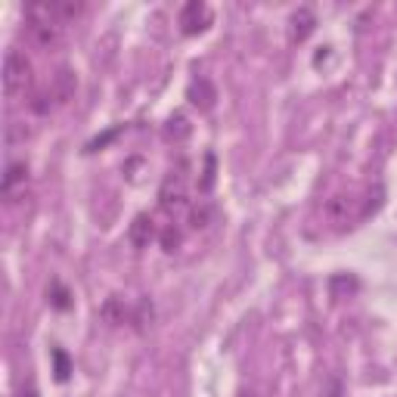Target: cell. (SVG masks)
Instances as JSON below:
<instances>
[{
	"mask_svg": "<svg viewBox=\"0 0 397 397\" xmlns=\"http://www.w3.org/2000/svg\"><path fill=\"white\" fill-rule=\"evenodd\" d=\"M25 25L28 37L41 50H53L62 43V16L56 10V0H34L25 6Z\"/></svg>",
	"mask_w": 397,
	"mask_h": 397,
	"instance_id": "obj_1",
	"label": "cell"
},
{
	"mask_svg": "<svg viewBox=\"0 0 397 397\" xmlns=\"http://www.w3.org/2000/svg\"><path fill=\"white\" fill-rule=\"evenodd\" d=\"M31 78V65L19 50H6V59H3V87H6V96H16V93L25 90Z\"/></svg>",
	"mask_w": 397,
	"mask_h": 397,
	"instance_id": "obj_2",
	"label": "cell"
},
{
	"mask_svg": "<svg viewBox=\"0 0 397 397\" xmlns=\"http://www.w3.org/2000/svg\"><path fill=\"white\" fill-rule=\"evenodd\" d=\"M159 205H161V211H167V214H177L180 208H186V177L183 174L171 171L165 180H161Z\"/></svg>",
	"mask_w": 397,
	"mask_h": 397,
	"instance_id": "obj_3",
	"label": "cell"
},
{
	"mask_svg": "<svg viewBox=\"0 0 397 397\" xmlns=\"http://www.w3.org/2000/svg\"><path fill=\"white\" fill-rule=\"evenodd\" d=\"M211 25V10L202 0H190V3L180 10V31L183 34H202Z\"/></svg>",
	"mask_w": 397,
	"mask_h": 397,
	"instance_id": "obj_4",
	"label": "cell"
},
{
	"mask_svg": "<svg viewBox=\"0 0 397 397\" xmlns=\"http://www.w3.org/2000/svg\"><path fill=\"white\" fill-rule=\"evenodd\" d=\"M186 99H190L198 112H211L217 103V87L211 84L208 78H196L190 84V90H186Z\"/></svg>",
	"mask_w": 397,
	"mask_h": 397,
	"instance_id": "obj_5",
	"label": "cell"
},
{
	"mask_svg": "<svg viewBox=\"0 0 397 397\" xmlns=\"http://www.w3.org/2000/svg\"><path fill=\"white\" fill-rule=\"evenodd\" d=\"M53 96H56V103L59 105H65V103H72L74 99V90H78V78H74V72L68 65H59L56 68V74H53Z\"/></svg>",
	"mask_w": 397,
	"mask_h": 397,
	"instance_id": "obj_6",
	"label": "cell"
},
{
	"mask_svg": "<svg viewBox=\"0 0 397 397\" xmlns=\"http://www.w3.org/2000/svg\"><path fill=\"white\" fill-rule=\"evenodd\" d=\"M128 239L134 248H146L149 242L155 239V227H152V217L149 214H136L128 227Z\"/></svg>",
	"mask_w": 397,
	"mask_h": 397,
	"instance_id": "obj_7",
	"label": "cell"
},
{
	"mask_svg": "<svg viewBox=\"0 0 397 397\" xmlns=\"http://www.w3.org/2000/svg\"><path fill=\"white\" fill-rule=\"evenodd\" d=\"M25 180H28V165H25V161H10V165H6V174H3V183H0L6 202H12L16 186H25Z\"/></svg>",
	"mask_w": 397,
	"mask_h": 397,
	"instance_id": "obj_8",
	"label": "cell"
},
{
	"mask_svg": "<svg viewBox=\"0 0 397 397\" xmlns=\"http://www.w3.org/2000/svg\"><path fill=\"white\" fill-rule=\"evenodd\" d=\"M289 25H292V41H304V37L316 28V16L307 10V6H298V10L292 12Z\"/></svg>",
	"mask_w": 397,
	"mask_h": 397,
	"instance_id": "obj_9",
	"label": "cell"
},
{
	"mask_svg": "<svg viewBox=\"0 0 397 397\" xmlns=\"http://www.w3.org/2000/svg\"><path fill=\"white\" fill-rule=\"evenodd\" d=\"M190 134H192V124H190V118H186L183 112H174V115L165 121V136H167V140L183 143Z\"/></svg>",
	"mask_w": 397,
	"mask_h": 397,
	"instance_id": "obj_10",
	"label": "cell"
},
{
	"mask_svg": "<svg viewBox=\"0 0 397 397\" xmlns=\"http://www.w3.org/2000/svg\"><path fill=\"white\" fill-rule=\"evenodd\" d=\"M357 289H360V283H357V276H351V273H338V276L329 279V292H332V298H347Z\"/></svg>",
	"mask_w": 397,
	"mask_h": 397,
	"instance_id": "obj_11",
	"label": "cell"
},
{
	"mask_svg": "<svg viewBox=\"0 0 397 397\" xmlns=\"http://www.w3.org/2000/svg\"><path fill=\"white\" fill-rule=\"evenodd\" d=\"M99 314H103V320L105 323H112V326H118V323H124L130 316V310L124 307V301L121 298H109V301L103 304V310H99Z\"/></svg>",
	"mask_w": 397,
	"mask_h": 397,
	"instance_id": "obj_12",
	"label": "cell"
},
{
	"mask_svg": "<svg viewBox=\"0 0 397 397\" xmlns=\"http://www.w3.org/2000/svg\"><path fill=\"white\" fill-rule=\"evenodd\" d=\"M354 202H357V198H351V196H332L326 202V217H332V221H347Z\"/></svg>",
	"mask_w": 397,
	"mask_h": 397,
	"instance_id": "obj_13",
	"label": "cell"
},
{
	"mask_svg": "<svg viewBox=\"0 0 397 397\" xmlns=\"http://www.w3.org/2000/svg\"><path fill=\"white\" fill-rule=\"evenodd\" d=\"M47 301H50V307H56V310H68L72 307V292H68L62 283H50Z\"/></svg>",
	"mask_w": 397,
	"mask_h": 397,
	"instance_id": "obj_14",
	"label": "cell"
},
{
	"mask_svg": "<svg viewBox=\"0 0 397 397\" xmlns=\"http://www.w3.org/2000/svg\"><path fill=\"white\" fill-rule=\"evenodd\" d=\"M211 217H214V208H211L208 202H198L196 208L190 211V223H192V230H205L211 223Z\"/></svg>",
	"mask_w": 397,
	"mask_h": 397,
	"instance_id": "obj_15",
	"label": "cell"
},
{
	"mask_svg": "<svg viewBox=\"0 0 397 397\" xmlns=\"http://www.w3.org/2000/svg\"><path fill=\"white\" fill-rule=\"evenodd\" d=\"M53 372H56V382H68V376H72V360H68V354L62 347L53 351Z\"/></svg>",
	"mask_w": 397,
	"mask_h": 397,
	"instance_id": "obj_16",
	"label": "cell"
},
{
	"mask_svg": "<svg viewBox=\"0 0 397 397\" xmlns=\"http://www.w3.org/2000/svg\"><path fill=\"white\" fill-rule=\"evenodd\" d=\"M214 174H217V159L214 155H205V171H202V180H198V190L208 192L211 186H214Z\"/></svg>",
	"mask_w": 397,
	"mask_h": 397,
	"instance_id": "obj_17",
	"label": "cell"
},
{
	"mask_svg": "<svg viewBox=\"0 0 397 397\" xmlns=\"http://www.w3.org/2000/svg\"><path fill=\"white\" fill-rule=\"evenodd\" d=\"M159 242H161L165 252H177V248H180V230L174 227V223H171V227H165V230H161V236H159Z\"/></svg>",
	"mask_w": 397,
	"mask_h": 397,
	"instance_id": "obj_18",
	"label": "cell"
},
{
	"mask_svg": "<svg viewBox=\"0 0 397 397\" xmlns=\"http://www.w3.org/2000/svg\"><path fill=\"white\" fill-rule=\"evenodd\" d=\"M56 10H59L62 22H68V19H74V16L84 12V3H78V0H56Z\"/></svg>",
	"mask_w": 397,
	"mask_h": 397,
	"instance_id": "obj_19",
	"label": "cell"
},
{
	"mask_svg": "<svg viewBox=\"0 0 397 397\" xmlns=\"http://www.w3.org/2000/svg\"><path fill=\"white\" fill-rule=\"evenodd\" d=\"M53 90H41V93H34V99H31V109L37 112V115H47L50 109H53Z\"/></svg>",
	"mask_w": 397,
	"mask_h": 397,
	"instance_id": "obj_20",
	"label": "cell"
},
{
	"mask_svg": "<svg viewBox=\"0 0 397 397\" xmlns=\"http://www.w3.org/2000/svg\"><path fill=\"white\" fill-rule=\"evenodd\" d=\"M118 134H121V128H112L109 134H103V136H96V140H90V146H87V152H96V149H103L105 143H112Z\"/></svg>",
	"mask_w": 397,
	"mask_h": 397,
	"instance_id": "obj_21",
	"label": "cell"
},
{
	"mask_svg": "<svg viewBox=\"0 0 397 397\" xmlns=\"http://www.w3.org/2000/svg\"><path fill=\"white\" fill-rule=\"evenodd\" d=\"M6 136H10V143L25 140V136H28V128H22L19 121H12V124H10V130H6Z\"/></svg>",
	"mask_w": 397,
	"mask_h": 397,
	"instance_id": "obj_22",
	"label": "cell"
},
{
	"mask_svg": "<svg viewBox=\"0 0 397 397\" xmlns=\"http://www.w3.org/2000/svg\"><path fill=\"white\" fill-rule=\"evenodd\" d=\"M16 397H37V388H31V385H28V388H19Z\"/></svg>",
	"mask_w": 397,
	"mask_h": 397,
	"instance_id": "obj_23",
	"label": "cell"
},
{
	"mask_svg": "<svg viewBox=\"0 0 397 397\" xmlns=\"http://www.w3.org/2000/svg\"><path fill=\"white\" fill-rule=\"evenodd\" d=\"M239 397H258V394H252V391H248V394H239Z\"/></svg>",
	"mask_w": 397,
	"mask_h": 397,
	"instance_id": "obj_24",
	"label": "cell"
}]
</instances>
